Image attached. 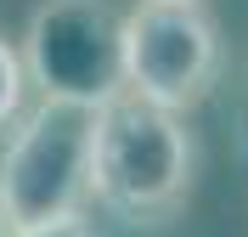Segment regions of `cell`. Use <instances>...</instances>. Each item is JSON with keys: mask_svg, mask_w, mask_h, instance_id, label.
I'll list each match as a JSON object with an SVG mask.
<instances>
[{"mask_svg": "<svg viewBox=\"0 0 248 237\" xmlns=\"http://www.w3.org/2000/svg\"><path fill=\"white\" fill-rule=\"evenodd\" d=\"M192 192V136L181 113L158 108L130 85L96 108L91 136V198L136 226H153Z\"/></svg>", "mask_w": 248, "mask_h": 237, "instance_id": "obj_1", "label": "cell"}, {"mask_svg": "<svg viewBox=\"0 0 248 237\" xmlns=\"http://www.w3.org/2000/svg\"><path fill=\"white\" fill-rule=\"evenodd\" d=\"M91 136L96 108L40 96V108L23 113L12 142L0 153V209L12 226L79 215L91 198Z\"/></svg>", "mask_w": 248, "mask_h": 237, "instance_id": "obj_2", "label": "cell"}, {"mask_svg": "<svg viewBox=\"0 0 248 237\" xmlns=\"http://www.w3.org/2000/svg\"><path fill=\"white\" fill-rule=\"evenodd\" d=\"M23 68L40 96L102 108L124 91V17L108 0H40L23 29Z\"/></svg>", "mask_w": 248, "mask_h": 237, "instance_id": "obj_3", "label": "cell"}, {"mask_svg": "<svg viewBox=\"0 0 248 237\" xmlns=\"http://www.w3.org/2000/svg\"><path fill=\"white\" fill-rule=\"evenodd\" d=\"M220 79V29L203 0H136L124 12V85L170 113H192Z\"/></svg>", "mask_w": 248, "mask_h": 237, "instance_id": "obj_4", "label": "cell"}, {"mask_svg": "<svg viewBox=\"0 0 248 237\" xmlns=\"http://www.w3.org/2000/svg\"><path fill=\"white\" fill-rule=\"evenodd\" d=\"M23 85H29V68H23V51L0 34V130L17 119V108H23Z\"/></svg>", "mask_w": 248, "mask_h": 237, "instance_id": "obj_5", "label": "cell"}, {"mask_svg": "<svg viewBox=\"0 0 248 237\" xmlns=\"http://www.w3.org/2000/svg\"><path fill=\"white\" fill-rule=\"evenodd\" d=\"M17 237H96L79 215H57V221H34V226H17Z\"/></svg>", "mask_w": 248, "mask_h": 237, "instance_id": "obj_6", "label": "cell"}, {"mask_svg": "<svg viewBox=\"0 0 248 237\" xmlns=\"http://www.w3.org/2000/svg\"><path fill=\"white\" fill-rule=\"evenodd\" d=\"M0 237H17V226H12V215L0 209Z\"/></svg>", "mask_w": 248, "mask_h": 237, "instance_id": "obj_7", "label": "cell"}]
</instances>
